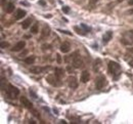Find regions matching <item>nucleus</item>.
<instances>
[{"label":"nucleus","instance_id":"nucleus-6","mask_svg":"<svg viewBox=\"0 0 133 124\" xmlns=\"http://www.w3.org/2000/svg\"><path fill=\"white\" fill-rule=\"evenodd\" d=\"M68 84H69V87L71 89H76L78 87V80H77L76 77L70 76L68 78Z\"/></svg>","mask_w":133,"mask_h":124},{"label":"nucleus","instance_id":"nucleus-3","mask_svg":"<svg viewBox=\"0 0 133 124\" xmlns=\"http://www.w3.org/2000/svg\"><path fill=\"white\" fill-rule=\"evenodd\" d=\"M46 80L47 82L49 84H51L52 86H59V85L62 84V81H61V78H58V77L55 75V74H50L46 77Z\"/></svg>","mask_w":133,"mask_h":124},{"label":"nucleus","instance_id":"nucleus-31","mask_svg":"<svg viewBox=\"0 0 133 124\" xmlns=\"http://www.w3.org/2000/svg\"><path fill=\"white\" fill-rule=\"evenodd\" d=\"M128 34H129L130 36H133V30H131V31H129V32H128Z\"/></svg>","mask_w":133,"mask_h":124},{"label":"nucleus","instance_id":"nucleus-21","mask_svg":"<svg viewBox=\"0 0 133 124\" xmlns=\"http://www.w3.org/2000/svg\"><path fill=\"white\" fill-rule=\"evenodd\" d=\"M0 46H1V48H6V47L9 46V43L6 42V41H2L1 43H0Z\"/></svg>","mask_w":133,"mask_h":124},{"label":"nucleus","instance_id":"nucleus-1","mask_svg":"<svg viewBox=\"0 0 133 124\" xmlns=\"http://www.w3.org/2000/svg\"><path fill=\"white\" fill-rule=\"evenodd\" d=\"M108 68H109L110 73L114 76V79L117 80L118 77L121 75V71H120V65H119L118 63L114 62V61H111V62H109Z\"/></svg>","mask_w":133,"mask_h":124},{"label":"nucleus","instance_id":"nucleus-27","mask_svg":"<svg viewBox=\"0 0 133 124\" xmlns=\"http://www.w3.org/2000/svg\"><path fill=\"white\" fill-rule=\"evenodd\" d=\"M128 4H129L130 6H132L133 5V0H129V1H128Z\"/></svg>","mask_w":133,"mask_h":124},{"label":"nucleus","instance_id":"nucleus-13","mask_svg":"<svg viewBox=\"0 0 133 124\" xmlns=\"http://www.w3.org/2000/svg\"><path fill=\"white\" fill-rule=\"evenodd\" d=\"M35 61H36L35 55H29V57L25 58V63L28 64V65H33V64L35 63Z\"/></svg>","mask_w":133,"mask_h":124},{"label":"nucleus","instance_id":"nucleus-23","mask_svg":"<svg viewBox=\"0 0 133 124\" xmlns=\"http://www.w3.org/2000/svg\"><path fill=\"white\" fill-rule=\"evenodd\" d=\"M63 11L65 12V14H69V11H70V8H69L68 6H63Z\"/></svg>","mask_w":133,"mask_h":124},{"label":"nucleus","instance_id":"nucleus-25","mask_svg":"<svg viewBox=\"0 0 133 124\" xmlns=\"http://www.w3.org/2000/svg\"><path fill=\"white\" fill-rule=\"evenodd\" d=\"M56 59H57V63L58 64L62 63V58H61V55H59V54H56Z\"/></svg>","mask_w":133,"mask_h":124},{"label":"nucleus","instance_id":"nucleus-2","mask_svg":"<svg viewBox=\"0 0 133 124\" xmlns=\"http://www.w3.org/2000/svg\"><path fill=\"white\" fill-rule=\"evenodd\" d=\"M6 95L10 97V99H16L20 95V90L15 86H14L12 84H8V86L6 88Z\"/></svg>","mask_w":133,"mask_h":124},{"label":"nucleus","instance_id":"nucleus-32","mask_svg":"<svg viewBox=\"0 0 133 124\" xmlns=\"http://www.w3.org/2000/svg\"><path fill=\"white\" fill-rule=\"evenodd\" d=\"M129 14H131V15H133V8H131V9L129 10Z\"/></svg>","mask_w":133,"mask_h":124},{"label":"nucleus","instance_id":"nucleus-24","mask_svg":"<svg viewBox=\"0 0 133 124\" xmlns=\"http://www.w3.org/2000/svg\"><path fill=\"white\" fill-rule=\"evenodd\" d=\"M75 30H76V31H77V33H78V34H80V35H85V33H83L82 31H81V30L80 29H78V27H75L74 28Z\"/></svg>","mask_w":133,"mask_h":124},{"label":"nucleus","instance_id":"nucleus-9","mask_svg":"<svg viewBox=\"0 0 133 124\" xmlns=\"http://www.w3.org/2000/svg\"><path fill=\"white\" fill-rule=\"evenodd\" d=\"M25 46H26V42L25 41H20V42H18L14 47L11 48V50L12 51H20V50H23L24 48H25Z\"/></svg>","mask_w":133,"mask_h":124},{"label":"nucleus","instance_id":"nucleus-17","mask_svg":"<svg viewBox=\"0 0 133 124\" xmlns=\"http://www.w3.org/2000/svg\"><path fill=\"white\" fill-rule=\"evenodd\" d=\"M50 34V29H49V27L48 26H44V28H43V30H42V37H47Z\"/></svg>","mask_w":133,"mask_h":124},{"label":"nucleus","instance_id":"nucleus-4","mask_svg":"<svg viewBox=\"0 0 133 124\" xmlns=\"http://www.w3.org/2000/svg\"><path fill=\"white\" fill-rule=\"evenodd\" d=\"M84 65L83 59L80 55H77V57H73V67L76 68V69H79V68H82Z\"/></svg>","mask_w":133,"mask_h":124},{"label":"nucleus","instance_id":"nucleus-5","mask_svg":"<svg viewBox=\"0 0 133 124\" xmlns=\"http://www.w3.org/2000/svg\"><path fill=\"white\" fill-rule=\"evenodd\" d=\"M95 85H96V88L97 89H102L105 85H106V79L105 76H99L98 78L96 79V82H95Z\"/></svg>","mask_w":133,"mask_h":124},{"label":"nucleus","instance_id":"nucleus-11","mask_svg":"<svg viewBox=\"0 0 133 124\" xmlns=\"http://www.w3.org/2000/svg\"><path fill=\"white\" fill-rule=\"evenodd\" d=\"M112 37H113V32H111V31L105 32L104 34V36H102V42L106 43V42H109L112 39Z\"/></svg>","mask_w":133,"mask_h":124},{"label":"nucleus","instance_id":"nucleus-19","mask_svg":"<svg viewBox=\"0 0 133 124\" xmlns=\"http://www.w3.org/2000/svg\"><path fill=\"white\" fill-rule=\"evenodd\" d=\"M14 8H15V6H14V3H8V5H7V7L5 8V10H6L7 14H11V12L14 10Z\"/></svg>","mask_w":133,"mask_h":124},{"label":"nucleus","instance_id":"nucleus-22","mask_svg":"<svg viewBox=\"0 0 133 124\" xmlns=\"http://www.w3.org/2000/svg\"><path fill=\"white\" fill-rule=\"evenodd\" d=\"M4 83H6V79L2 78L1 79V89H2V90H4Z\"/></svg>","mask_w":133,"mask_h":124},{"label":"nucleus","instance_id":"nucleus-14","mask_svg":"<svg viewBox=\"0 0 133 124\" xmlns=\"http://www.w3.org/2000/svg\"><path fill=\"white\" fill-rule=\"evenodd\" d=\"M100 67H101V61L99 58L95 59V62H94V66H93V71L98 72L99 69H100Z\"/></svg>","mask_w":133,"mask_h":124},{"label":"nucleus","instance_id":"nucleus-33","mask_svg":"<svg viewBox=\"0 0 133 124\" xmlns=\"http://www.w3.org/2000/svg\"><path fill=\"white\" fill-rule=\"evenodd\" d=\"M129 51L131 53H133V47H131V48H129Z\"/></svg>","mask_w":133,"mask_h":124},{"label":"nucleus","instance_id":"nucleus-16","mask_svg":"<svg viewBox=\"0 0 133 124\" xmlns=\"http://www.w3.org/2000/svg\"><path fill=\"white\" fill-rule=\"evenodd\" d=\"M54 74L56 75L58 78L62 79V77L65 76V71H63V69H61V68H56V69H55V73Z\"/></svg>","mask_w":133,"mask_h":124},{"label":"nucleus","instance_id":"nucleus-8","mask_svg":"<svg viewBox=\"0 0 133 124\" xmlns=\"http://www.w3.org/2000/svg\"><path fill=\"white\" fill-rule=\"evenodd\" d=\"M89 79H90V73L88 71H83L82 73H81V77H80V80H81V82L82 83H86V82H88L89 81Z\"/></svg>","mask_w":133,"mask_h":124},{"label":"nucleus","instance_id":"nucleus-20","mask_svg":"<svg viewBox=\"0 0 133 124\" xmlns=\"http://www.w3.org/2000/svg\"><path fill=\"white\" fill-rule=\"evenodd\" d=\"M38 31H39V24L38 23H35L33 26H32V28H31V32L33 34H37Z\"/></svg>","mask_w":133,"mask_h":124},{"label":"nucleus","instance_id":"nucleus-26","mask_svg":"<svg viewBox=\"0 0 133 124\" xmlns=\"http://www.w3.org/2000/svg\"><path fill=\"white\" fill-rule=\"evenodd\" d=\"M81 27H82V28H84L85 30H86V31H90V28H88V27H86V26H85L84 24H81Z\"/></svg>","mask_w":133,"mask_h":124},{"label":"nucleus","instance_id":"nucleus-12","mask_svg":"<svg viewBox=\"0 0 133 124\" xmlns=\"http://www.w3.org/2000/svg\"><path fill=\"white\" fill-rule=\"evenodd\" d=\"M44 70H45L44 68H41V67H32V68H30V72L33 73V74H40Z\"/></svg>","mask_w":133,"mask_h":124},{"label":"nucleus","instance_id":"nucleus-34","mask_svg":"<svg viewBox=\"0 0 133 124\" xmlns=\"http://www.w3.org/2000/svg\"><path fill=\"white\" fill-rule=\"evenodd\" d=\"M68 71H69V72H72V69H71V67H68Z\"/></svg>","mask_w":133,"mask_h":124},{"label":"nucleus","instance_id":"nucleus-15","mask_svg":"<svg viewBox=\"0 0 133 124\" xmlns=\"http://www.w3.org/2000/svg\"><path fill=\"white\" fill-rule=\"evenodd\" d=\"M26 15V11L23 10V9H19L16 11V15H15V20H21L22 18Z\"/></svg>","mask_w":133,"mask_h":124},{"label":"nucleus","instance_id":"nucleus-7","mask_svg":"<svg viewBox=\"0 0 133 124\" xmlns=\"http://www.w3.org/2000/svg\"><path fill=\"white\" fill-rule=\"evenodd\" d=\"M21 102H22V105L25 106L27 109H29V110H32L33 109V104L27 99V97H25V96L21 97Z\"/></svg>","mask_w":133,"mask_h":124},{"label":"nucleus","instance_id":"nucleus-10","mask_svg":"<svg viewBox=\"0 0 133 124\" xmlns=\"http://www.w3.org/2000/svg\"><path fill=\"white\" fill-rule=\"evenodd\" d=\"M59 49H61V51L63 53H67L71 49V44L69 43V42H63V43L61 45V48Z\"/></svg>","mask_w":133,"mask_h":124},{"label":"nucleus","instance_id":"nucleus-35","mask_svg":"<svg viewBox=\"0 0 133 124\" xmlns=\"http://www.w3.org/2000/svg\"><path fill=\"white\" fill-rule=\"evenodd\" d=\"M1 3H2V5L4 4V0H1Z\"/></svg>","mask_w":133,"mask_h":124},{"label":"nucleus","instance_id":"nucleus-18","mask_svg":"<svg viewBox=\"0 0 133 124\" xmlns=\"http://www.w3.org/2000/svg\"><path fill=\"white\" fill-rule=\"evenodd\" d=\"M31 23H32V20L31 19H27L26 21H24V22L22 23L23 29H28L30 27V25H31Z\"/></svg>","mask_w":133,"mask_h":124},{"label":"nucleus","instance_id":"nucleus-29","mask_svg":"<svg viewBox=\"0 0 133 124\" xmlns=\"http://www.w3.org/2000/svg\"><path fill=\"white\" fill-rule=\"evenodd\" d=\"M129 65H130V67H132V68H133V58H132L131 61L129 62Z\"/></svg>","mask_w":133,"mask_h":124},{"label":"nucleus","instance_id":"nucleus-30","mask_svg":"<svg viewBox=\"0 0 133 124\" xmlns=\"http://www.w3.org/2000/svg\"><path fill=\"white\" fill-rule=\"evenodd\" d=\"M26 53H27V50H25V51H24V52H23V53H21V54H20V57H23V55H25Z\"/></svg>","mask_w":133,"mask_h":124},{"label":"nucleus","instance_id":"nucleus-28","mask_svg":"<svg viewBox=\"0 0 133 124\" xmlns=\"http://www.w3.org/2000/svg\"><path fill=\"white\" fill-rule=\"evenodd\" d=\"M98 1V0H90V3L91 4H94V3H96Z\"/></svg>","mask_w":133,"mask_h":124}]
</instances>
